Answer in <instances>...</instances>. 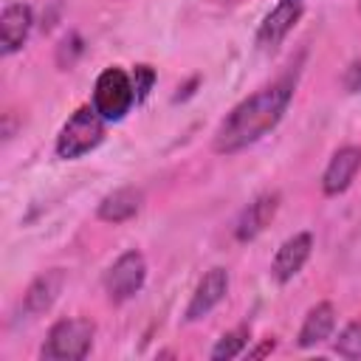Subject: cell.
<instances>
[{
  "label": "cell",
  "instance_id": "1",
  "mask_svg": "<svg viewBox=\"0 0 361 361\" xmlns=\"http://www.w3.org/2000/svg\"><path fill=\"white\" fill-rule=\"evenodd\" d=\"M290 99H293V82L279 79V82L259 87L240 104H234L228 110V116L214 130V138H212L214 152L234 155V152L257 144L262 135H268L282 121Z\"/></svg>",
  "mask_w": 361,
  "mask_h": 361
},
{
  "label": "cell",
  "instance_id": "2",
  "mask_svg": "<svg viewBox=\"0 0 361 361\" xmlns=\"http://www.w3.org/2000/svg\"><path fill=\"white\" fill-rule=\"evenodd\" d=\"M104 127H107V121L99 116V110L93 104L76 107L56 135V147H54L56 155L65 161L87 155L90 149H96L104 141Z\"/></svg>",
  "mask_w": 361,
  "mask_h": 361
},
{
  "label": "cell",
  "instance_id": "3",
  "mask_svg": "<svg viewBox=\"0 0 361 361\" xmlns=\"http://www.w3.org/2000/svg\"><path fill=\"white\" fill-rule=\"evenodd\" d=\"M96 338V324L85 316H73V319H59L51 330L48 338L39 350V355L45 361H82Z\"/></svg>",
  "mask_w": 361,
  "mask_h": 361
},
{
  "label": "cell",
  "instance_id": "4",
  "mask_svg": "<svg viewBox=\"0 0 361 361\" xmlns=\"http://www.w3.org/2000/svg\"><path fill=\"white\" fill-rule=\"evenodd\" d=\"M135 87L133 76L124 68H104L93 85V107L104 121H121L130 107L135 104Z\"/></svg>",
  "mask_w": 361,
  "mask_h": 361
},
{
  "label": "cell",
  "instance_id": "5",
  "mask_svg": "<svg viewBox=\"0 0 361 361\" xmlns=\"http://www.w3.org/2000/svg\"><path fill=\"white\" fill-rule=\"evenodd\" d=\"M147 279V259L141 251H124L107 271H104V290L107 299L121 305L127 299H133Z\"/></svg>",
  "mask_w": 361,
  "mask_h": 361
},
{
  "label": "cell",
  "instance_id": "6",
  "mask_svg": "<svg viewBox=\"0 0 361 361\" xmlns=\"http://www.w3.org/2000/svg\"><path fill=\"white\" fill-rule=\"evenodd\" d=\"M305 14V0H279L259 23L257 28V48L274 51L282 45V39L296 28V23Z\"/></svg>",
  "mask_w": 361,
  "mask_h": 361
},
{
  "label": "cell",
  "instance_id": "7",
  "mask_svg": "<svg viewBox=\"0 0 361 361\" xmlns=\"http://www.w3.org/2000/svg\"><path fill=\"white\" fill-rule=\"evenodd\" d=\"M226 293H228V271L220 268V265L217 268H209L203 274V279L197 282L189 305H186V313H183L186 322H197V319L209 316L226 299Z\"/></svg>",
  "mask_w": 361,
  "mask_h": 361
},
{
  "label": "cell",
  "instance_id": "8",
  "mask_svg": "<svg viewBox=\"0 0 361 361\" xmlns=\"http://www.w3.org/2000/svg\"><path fill=\"white\" fill-rule=\"evenodd\" d=\"M358 169H361V147L347 144V147L336 149L333 158L327 161L324 172H322V192L327 197H336V195L347 192L350 183L355 180Z\"/></svg>",
  "mask_w": 361,
  "mask_h": 361
},
{
  "label": "cell",
  "instance_id": "9",
  "mask_svg": "<svg viewBox=\"0 0 361 361\" xmlns=\"http://www.w3.org/2000/svg\"><path fill=\"white\" fill-rule=\"evenodd\" d=\"M310 251H313V234L310 231H299L293 237H288L279 248H276V257L271 262V274L276 282H290L302 268L305 262L310 259Z\"/></svg>",
  "mask_w": 361,
  "mask_h": 361
},
{
  "label": "cell",
  "instance_id": "10",
  "mask_svg": "<svg viewBox=\"0 0 361 361\" xmlns=\"http://www.w3.org/2000/svg\"><path fill=\"white\" fill-rule=\"evenodd\" d=\"M279 209V192H265L259 197H254L237 217L234 223V240L237 243H248L254 240L257 234L265 231V226H271L274 214Z\"/></svg>",
  "mask_w": 361,
  "mask_h": 361
},
{
  "label": "cell",
  "instance_id": "11",
  "mask_svg": "<svg viewBox=\"0 0 361 361\" xmlns=\"http://www.w3.org/2000/svg\"><path fill=\"white\" fill-rule=\"evenodd\" d=\"M31 25H34V14L25 3H6L3 6V11H0V51H3V56L17 54L25 45Z\"/></svg>",
  "mask_w": 361,
  "mask_h": 361
},
{
  "label": "cell",
  "instance_id": "12",
  "mask_svg": "<svg viewBox=\"0 0 361 361\" xmlns=\"http://www.w3.org/2000/svg\"><path fill=\"white\" fill-rule=\"evenodd\" d=\"M141 203H144V192L135 189V186H118L113 192H107L102 200H99V209H96V217L104 220V223H127L133 220L138 212H141Z\"/></svg>",
  "mask_w": 361,
  "mask_h": 361
},
{
  "label": "cell",
  "instance_id": "13",
  "mask_svg": "<svg viewBox=\"0 0 361 361\" xmlns=\"http://www.w3.org/2000/svg\"><path fill=\"white\" fill-rule=\"evenodd\" d=\"M62 288H65V271H62V268H51V271H45V274H39V276L25 288V296H23L25 313H31V316L45 313V310L56 302V296L62 293Z\"/></svg>",
  "mask_w": 361,
  "mask_h": 361
},
{
  "label": "cell",
  "instance_id": "14",
  "mask_svg": "<svg viewBox=\"0 0 361 361\" xmlns=\"http://www.w3.org/2000/svg\"><path fill=\"white\" fill-rule=\"evenodd\" d=\"M333 327H336V307H333L330 302H319L316 307L307 310V316H305V322H302V327H299L296 344H299L302 350L316 347V344H322L324 338H330Z\"/></svg>",
  "mask_w": 361,
  "mask_h": 361
},
{
  "label": "cell",
  "instance_id": "15",
  "mask_svg": "<svg viewBox=\"0 0 361 361\" xmlns=\"http://www.w3.org/2000/svg\"><path fill=\"white\" fill-rule=\"evenodd\" d=\"M248 338H251V333H248V327H245V324H240V327H234V330L223 333V336H220V341H217V344H214V350H212V358H214V361L237 358V355L245 350Z\"/></svg>",
  "mask_w": 361,
  "mask_h": 361
},
{
  "label": "cell",
  "instance_id": "16",
  "mask_svg": "<svg viewBox=\"0 0 361 361\" xmlns=\"http://www.w3.org/2000/svg\"><path fill=\"white\" fill-rule=\"evenodd\" d=\"M333 350H336L341 358H361V319L350 322V324L338 333Z\"/></svg>",
  "mask_w": 361,
  "mask_h": 361
},
{
  "label": "cell",
  "instance_id": "17",
  "mask_svg": "<svg viewBox=\"0 0 361 361\" xmlns=\"http://www.w3.org/2000/svg\"><path fill=\"white\" fill-rule=\"evenodd\" d=\"M130 76H133V87H135V99H138V102H144V99L149 96V90H152V85H155V71H152L149 65H135Z\"/></svg>",
  "mask_w": 361,
  "mask_h": 361
},
{
  "label": "cell",
  "instance_id": "18",
  "mask_svg": "<svg viewBox=\"0 0 361 361\" xmlns=\"http://www.w3.org/2000/svg\"><path fill=\"white\" fill-rule=\"evenodd\" d=\"M341 82H344V90H347V93H358V90H361V59L353 62V65L344 71Z\"/></svg>",
  "mask_w": 361,
  "mask_h": 361
},
{
  "label": "cell",
  "instance_id": "19",
  "mask_svg": "<svg viewBox=\"0 0 361 361\" xmlns=\"http://www.w3.org/2000/svg\"><path fill=\"white\" fill-rule=\"evenodd\" d=\"M268 350H274V341H265V344H262V347H257L251 355H254V358H259V355H265Z\"/></svg>",
  "mask_w": 361,
  "mask_h": 361
}]
</instances>
